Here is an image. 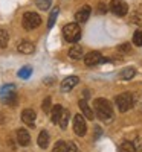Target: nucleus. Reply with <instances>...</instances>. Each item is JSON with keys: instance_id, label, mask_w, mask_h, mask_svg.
Segmentation results:
<instances>
[{"instance_id": "bb28decb", "label": "nucleus", "mask_w": 142, "mask_h": 152, "mask_svg": "<svg viewBox=\"0 0 142 152\" xmlns=\"http://www.w3.org/2000/svg\"><path fill=\"white\" fill-rule=\"evenodd\" d=\"M52 152H66V143L64 142H57L55 145H54V149H52Z\"/></svg>"}, {"instance_id": "f257e3e1", "label": "nucleus", "mask_w": 142, "mask_h": 152, "mask_svg": "<svg viewBox=\"0 0 142 152\" xmlns=\"http://www.w3.org/2000/svg\"><path fill=\"white\" fill-rule=\"evenodd\" d=\"M93 110H95V114L98 116V119L101 122L110 123L113 120V108H112V105H110V102L107 99H104V97L95 99Z\"/></svg>"}, {"instance_id": "dca6fc26", "label": "nucleus", "mask_w": 142, "mask_h": 152, "mask_svg": "<svg viewBox=\"0 0 142 152\" xmlns=\"http://www.w3.org/2000/svg\"><path fill=\"white\" fill-rule=\"evenodd\" d=\"M37 143H38V146H40L41 149H46L49 146V132L47 131H41L40 135H38V138H37Z\"/></svg>"}, {"instance_id": "9d476101", "label": "nucleus", "mask_w": 142, "mask_h": 152, "mask_svg": "<svg viewBox=\"0 0 142 152\" xmlns=\"http://www.w3.org/2000/svg\"><path fill=\"white\" fill-rule=\"evenodd\" d=\"M17 50L23 55H31V53L35 52V46H34V43H31L28 40H21L17 46Z\"/></svg>"}, {"instance_id": "c85d7f7f", "label": "nucleus", "mask_w": 142, "mask_h": 152, "mask_svg": "<svg viewBox=\"0 0 142 152\" xmlns=\"http://www.w3.org/2000/svg\"><path fill=\"white\" fill-rule=\"evenodd\" d=\"M66 152H78V149H76V145L72 143V142L66 143Z\"/></svg>"}, {"instance_id": "423d86ee", "label": "nucleus", "mask_w": 142, "mask_h": 152, "mask_svg": "<svg viewBox=\"0 0 142 152\" xmlns=\"http://www.w3.org/2000/svg\"><path fill=\"white\" fill-rule=\"evenodd\" d=\"M110 11L113 12L115 15L124 17V15H127V12H128V6H127V3L124 2V0H112L110 2Z\"/></svg>"}, {"instance_id": "cd10ccee", "label": "nucleus", "mask_w": 142, "mask_h": 152, "mask_svg": "<svg viewBox=\"0 0 142 152\" xmlns=\"http://www.w3.org/2000/svg\"><path fill=\"white\" fill-rule=\"evenodd\" d=\"M50 104H52V99H50V97H46L44 100H43V105H41V108H43V111L44 113H50V108H52V107H50Z\"/></svg>"}, {"instance_id": "39448f33", "label": "nucleus", "mask_w": 142, "mask_h": 152, "mask_svg": "<svg viewBox=\"0 0 142 152\" xmlns=\"http://www.w3.org/2000/svg\"><path fill=\"white\" fill-rule=\"evenodd\" d=\"M0 96H2V99H3L5 104H16V99H17L16 85H14V84L3 85L2 90H0Z\"/></svg>"}, {"instance_id": "ddd939ff", "label": "nucleus", "mask_w": 142, "mask_h": 152, "mask_svg": "<svg viewBox=\"0 0 142 152\" xmlns=\"http://www.w3.org/2000/svg\"><path fill=\"white\" fill-rule=\"evenodd\" d=\"M78 107H80V110H81V113H83V116H84V117H87L89 120H93V117H95V113H93V110H92V108L89 107L87 100L81 99L80 102H78Z\"/></svg>"}, {"instance_id": "393cba45", "label": "nucleus", "mask_w": 142, "mask_h": 152, "mask_svg": "<svg viewBox=\"0 0 142 152\" xmlns=\"http://www.w3.org/2000/svg\"><path fill=\"white\" fill-rule=\"evenodd\" d=\"M50 5H52V0H37V6H38V9H41V11L49 9Z\"/></svg>"}, {"instance_id": "9b49d317", "label": "nucleus", "mask_w": 142, "mask_h": 152, "mask_svg": "<svg viewBox=\"0 0 142 152\" xmlns=\"http://www.w3.org/2000/svg\"><path fill=\"white\" fill-rule=\"evenodd\" d=\"M35 119H37V114H35V111H34V110H31V108L23 110V113H21V120H23V123H24V125H28V126H34Z\"/></svg>"}, {"instance_id": "6ab92c4d", "label": "nucleus", "mask_w": 142, "mask_h": 152, "mask_svg": "<svg viewBox=\"0 0 142 152\" xmlns=\"http://www.w3.org/2000/svg\"><path fill=\"white\" fill-rule=\"evenodd\" d=\"M8 41H9V35H8V31L0 28V49H5L8 46Z\"/></svg>"}, {"instance_id": "f3484780", "label": "nucleus", "mask_w": 142, "mask_h": 152, "mask_svg": "<svg viewBox=\"0 0 142 152\" xmlns=\"http://www.w3.org/2000/svg\"><path fill=\"white\" fill-rule=\"evenodd\" d=\"M61 111H63V107L61 105H54L52 108H50V120H52L54 123H58V119L61 116Z\"/></svg>"}, {"instance_id": "2eb2a0df", "label": "nucleus", "mask_w": 142, "mask_h": 152, "mask_svg": "<svg viewBox=\"0 0 142 152\" xmlns=\"http://www.w3.org/2000/svg\"><path fill=\"white\" fill-rule=\"evenodd\" d=\"M69 117H70V113H69L67 110H64V108H63L61 116H60L58 123H57V125H60V128H61V129H66V128H67V125H69Z\"/></svg>"}, {"instance_id": "1a4fd4ad", "label": "nucleus", "mask_w": 142, "mask_h": 152, "mask_svg": "<svg viewBox=\"0 0 142 152\" xmlns=\"http://www.w3.org/2000/svg\"><path fill=\"white\" fill-rule=\"evenodd\" d=\"M90 14H92V8H90L89 5H84V6H81L78 11L75 12V20H76V23H78V24H81V23H86V21L89 20Z\"/></svg>"}, {"instance_id": "6e6552de", "label": "nucleus", "mask_w": 142, "mask_h": 152, "mask_svg": "<svg viewBox=\"0 0 142 152\" xmlns=\"http://www.w3.org/2000/svg\"><path fill=\"white\" fill-rule=\"evenodd\" d=\"M84 62L87 67H93V66H99L104 62V56H102L99 52H89L84 56Z\"/></svg>"}, {"instance_id": "5701e85b", "label": "nucleus", "mask_w": 142, "mask_h": 152, "mask_svg": "<svg viewBox=\"0 0 142 152\" xmlns=\"http://www.w3.org/2000/svg\"><path fill=\"white\" fill-rule=\"evenodd\" d=\"M31 73H32V69L29 67V66H26V67H21L20 70H18V76L21 79H28L29 76H31Z\"/></svg>"}, {"instance_id": "f8f14e48", "label": "nucleus", "mask_w": 142, "mask_h": 152, "mask_svg": "<svg viewBox=\"0 0 142 152\" xmlns=\"http://www.w3.org/2000/svg\"><path fill=\"white\" fill-rule=\"evenodd\" d=\"M78 82H80V78H78V76H67V78L61 82V91H64V93L70 91Z\"/></svg>"}, {"instance_id": "412c9836", "label": "nucleus", "mask_w": 142, "mask_h": 152, "mask_svg": "<svg viewBox=\"0 0 142 152\" xmlns=\"http://www.w3.org/2000/svg\"><path fill=\"white\" fill-rule=\"evenodd\" d=\"M135 69H132V67H127V69H124L121 73H119V76H121V79H125V81H128V79H132L133 76H135Z\"/></svg>"}, {"instance_id": "a878e982", "label": "nucleus", "mask_w": 142, "mask_h": 152, "mask_svg": "<svg viewBox=\"0 0 142 152\" xmlns=\"http://www.w3.org/2000/svg\"><path fill=\"white\" fill-rule=\"evenodd\" d=\"M133 43H135V46L142 47V29H139V31L135 32V35H133Z\"/></svg>"}, {"instance_id": "7ed1b4c3", "label": "nucleus", "mask_w": 142, "mask_h": 152, "mask_svg": "<svg viewBox=\"0 0 142 152\" xmlns=\"http://www.w3.org/2000/svg\"><path fill=\"white\" fill-rule=\"evenodd\" d=\"M21 24L26 31H32L41 24V17L37 12H24L21 18Z\"/></svg>"}, {"instance_id": "f03ea898", "label": "nucleus", "mask_w": 142, "mask_h": 152, "mask_svg": "<svg viewBox=\"0 0 142 152\" xmlns=\"http://www.w3.org/2000/svg\"><path fill=\"white\" fill-rule=\"evenodd\" d=\"M63 37L67 43H76L81 38V28L78 23H69L63 28Z\"/></svg>"}, {"instance_id": "a211bd4d", "label": "nucleus", "mask_w": 142, "mask_h": 152, "mask_svg": "<svg viewBox=\"0 0 142 152\" xmlns=\"http://www.w3.org/2000/svg\"><path fill=\"white\" fill-rule=\"evenodd\" d=\"M81 56H83V47H81V46L75 44L73 47H70V50H69V58H72V59H80Z\"/></svg>"}, {"instance_id": "4be33fe9", "label": "nucleus", "mask_w": 142, "mask_h": 152, "mask_svg": "<svg viewBox=\"0 0 142 152\" xmlns=\"http://www.w3.org/2000/svg\"><path fill=\"white\" fill-rule=\"evenodd\" d=\"M58 12H60L58 8H54L52 9V12H50V15H49V20H47V29H52V26L55 24V20L58 17Z\"/></svg>"}, {"instance_id": "20e7f679", "label": "nucleus", "mask_w": 142, "mask_h": 152, "mask_svg": "<svg viewBox=\"0 0 142 152\" xmlns=\"http://www.w3.org/2000/svg\"><path fill=\"white\" fill-rule=\"evenodd\" d=\"M115 104H116V107H118V111H119V113H125V111H128V110L135 105L133 94H132V93H122V94H119V96H116Z\"/></svg>"}, {"instance_id": "4468645a", "label": "nucleus", "mask_w": 142, "mask_h": 152, "mask_svg": "<svg viewBox=\"0 0 142 152\" xmlns=\"http://www.w3.org/2000/svg\"><path fill=\"white\" fill-rule=\"evenodd\" d=\"M17 142H18L20 146H28V145L31 143V135H29V132H28L26 129L20 128V129L17 131Z\"/></svg>"}, {"instance_id": "0eeeda50", "label": "nucleus", "mask_w": 142, "mask_h": 152, "mask_svg": "<svg viewBox=\"0 0 142 152\" xmlns=\"http://www.w3.org/2000/svg\"><path fill=\"white\" fill-rule=\"evenodd\" d=\"M73 131L80 137H83L87 132V125H86V120L83 117V114H76V116L73 117Z\"/></svg>"}, {"instance_id": "aec40b11", "label": "nucleus", "mask_w": 142, "mask_h": 152, "mask_svg": "<svg viewBox=\"0 0 142 152\" xmlns=\"http://www.w3.org/2000/svg\"><path fill=\"white\" fill-rule=\"evenodd\" d=\"M119 152H136V148L132 142H122L119 145Z\"/></svg>"}, {"instance_id": "b1692460", "label": "nucleus", "mask_w": 142, "mask_h": 152, "mask_svg": "<svg viewBox=\"0 0 142 152\" xmlns=\"http://www.w3.org/2000/svg\"><path fill=\"white\" fill-rule=\"evenodd\" d=\"M130 20H132V23H135V24H138V26L142 28V12H139V11L133 12Z\"/></svg>"}]
</instances>
